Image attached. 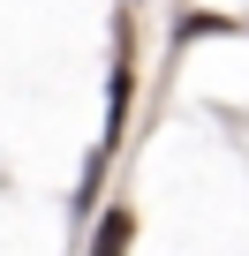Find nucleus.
Masks as SVG:
<instances>
[{
  "mask_svg": "<svg viewBox=\"0 0 249 256\" xmlns=\"http://www.w3.org/2000/svg\"><path fill=\"white\" fill-rule=\"evenodd\" d=\"M129 241H136V218H129V211H106V218H98L91 256H129Z\"/></svg>",
  "mask_w": 249,
  "mask_h": 256,
  "instance_id": "2",
  "label": "nucleus"
},
{
  "mask_svg": "<svg viewBox=\"0 0 249 256\" xmlns=\"http://www.w3.org/2000/svg\"><path fill=\"white\" fill-rule=\"evenodd\" d=\"M129 98H136V53H129V30L113 46V76H106V144L129 128Z\"/></svg>",
  "mask_w": 249,
  "mask_h": 256,
  "instance_id": "1",
  "label": "nucleus"
}]
</instances>
